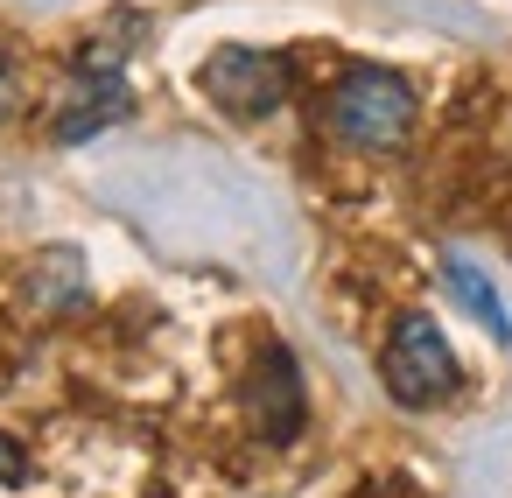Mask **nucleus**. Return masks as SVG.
<instances>
[{
    "instance_id": "obj_1",
    "label": "nucleus",
    "mask_w": 512,
    "mask_h": 498,
    "mask_svg": "<svg viewBox=\"0 0 512 498\" xmlns=\"http://www.w3.org/2000/svg\"><path fill=\"white\" fill-rule=\"evenodd\" d=\"M323 127L344 141V148H365V155H386L407 141L414 127V85L400 71H379V64H351L330 99H323Z\"/></svg>"
},
{
    "instance_id": "obj_6",
    "label": "nucleus",
    "mask_w": 512,
    "mask_h": 498,
    "mask_svg": "<svg viewBox=\"0 0 512 498\" xmlns=\"http://www.w3.org/2000/svg\"><path fill=\"white\" fill-rule=\"evenodd\" d=\"M29 295H36L43 309H78V302H85V260H78L71 246L43 253L36 274H29Z\"/></svg>"
},
{
    "instance_id": "obj_5",
    "label": "nucleus",
    "mask_w": 512,
    "mask_h": 498,
    "mask_svg": "<svg viewBox=\"0 0 512 498\" xmlns=\"http://www.w3.org/2000/svg\"><path fill=\"white\" fill-rule=\"evenodd\" d=\"M120 113H127L120 71H78L71 92H64V106H57V141H85V134H99V127L120 120Z\"/></svg>"
},
{
    "instance_id": "obj_8",
    "label": "nucleus",
    "mask_w": 512,
    "mask_h": 498,
    "mask_svg": "<svg viewBox=\"0 0 512 498\" xmlns=\"http://www.w3.org/2000/svg\"><path fill=\"white\" fill-rule=\"evenodd\" d=\"M22 470H29V456H22V442L0 428V484H22Z\"/></svg>"
},
{
    "instance_id": "obj_7",
    "label": "nucleus",
    "mask_w": 512,
    "mask_h": 498,
    "mask_svg": "<svg viewBox=\"0 0 512 498\" xmlns=\"http://www.w3.org/2000/svg\"><path fill=\"white\" fill-rule=\"evenodd\" d=\"M449 288H456V295H463V302H470V309H477V316H484V323L505 337V309H498V295H491V288H484V281H477L463 260H449Z\"/></svg>"
},
{
    "instance_id": "obj_2",
    "label": "nucleus",
    "mask_w": 512,
    "mask_h": 498,
    "mask_svg": "<svg viewBox=\"0 0 512 498\" xmlns=\"http://www.w3.org/2000/svg\"><path fill=\"white\" fill-rule=\"evenodd\" d=\"M379 379L400 407H435L456 393V351L428 316H400L386 351H379Z\"/></svg>"
},
{
    "instance_id": "obj_4",
    "label": "nucleus",
    "mask_w": 512,
    "mask_h": 498,
    "mask_svg": "<svg viewBox=\"0 0 512 498\" xmlns=\"http://www.w3.org/2000/svg\"><path fill=\"white\" fill-rule=\"evenodd\" d=\"M246 421L267 435V442H295L302 421H309V393H302V372L281 344H267L246 372Z\"/></svg>"
},
{
    "instance_id": "obj_9",
    "label": "nucleus",
    "mask_w": 512,
    "mask_h": 498,
    "mask_svg": "<svg viewBox=\"0 0 512 498\" xmlns=\"http://www.w3.org/2000/svg\"><path fill=\"white\" fill-rule=\"evenodd\" d=\"M15 106V64H8V50H0V113Z\"/></svg>"
},
{
    "instance_id": "obj_3",
    "label": "nucleus",
    "mask_w": 512,
    "mask_h": 498,
    "mask_svg": "<svg viewBox=\"0 0 512 498\" xmlns=\"http://www.w3.org/2000/svg\"><path fill=\"white\" fill-rule=\"evenodd\" d=\"M204 92L211 106L239 113V120H267L274 106H288L295 92V64L281 50H246V43H225L204 57Z\"/></svg>"
}]
</instances>
